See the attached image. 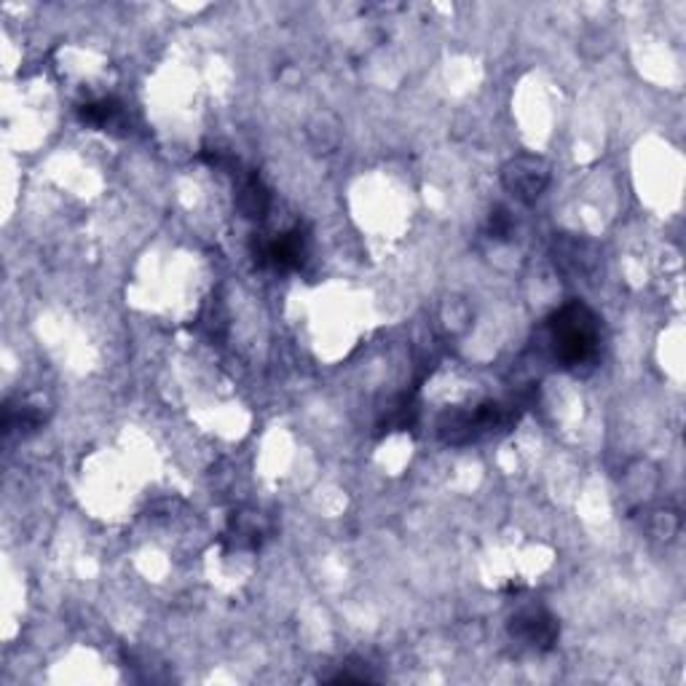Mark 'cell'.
Listing matches in <instances>:
<instances>
[{
    "label": "cell",
    "instance_id": "1",
    "mask_svg": "<svg viewBox=\"0 0 686 686\" xmlns=\"http://www.w3.org/2000/svg\"><path fill=\"white\" fill-rule=\"evenodd\" d=\"M547 339H550L552 357L565 370H580L598 357L601 322L580 300H571L563 309L547 319Z\"/></svg>",
    "mask_w": 686,
    "mask_h": 686
},
{
    "label": "cell",
    "instance_id": "2",
    "mask_svg": "<svg viewBox=\"0 0 686 686\" xmlns=\"http://www.w3.org/2000/svg\"><path fill=\"white\" fill-rule=\"evenodd\" d=\"M504 421H507V416H504V408L499 405V402H483V405H478L475 411L443 413L437 430H441V437L445 443L465 445L478 441L485 432L499 430Z\"/></svg>",
    "mask_w": 686,
    "mask_h": 686
},
{
    "label": "cell",
    "instance_id": "3",
    "mask_svg": "<svg viewBox=\"0 0 686 686\" xmlns=\"http://www.w3.org/2000/svg\"><path fill=\"white\" fill-rule=\"evenodd\" d=\"M550 161L537 153H517L502 167V185L521 204H534L550 185Z\"/></svg>",
    "mask_w": 686,
    "mask_h": 686
},
{
    "label": "cell",
    "instance_id": "4",
    "mask_svg": "<svg viewBox=\"0 0 686 686\" xmlns=\"http://www.w3.org/2000/svg\"><path fill=\"white\" fill-rule=\"evenodd\" d=\"M550 258L556 271L569 279H585L601 266V247L587 237L576 233H558L550 244Z\"/></svg>",
    "mask_w": 686,
    "mask_h": 686
},
{
    "label": "cell",
    "instance_id": "5",
    "mask_svg": "<svg viewBox=\"0 0 686 686\" xmlns=\"http://www.w3.org/2000/svg\"><path fill=\"white\" fill-rule=\"evenodd\" d=\"M507 630L515 641H521L528 649H537V652H547V649L556 647L558 636H561L558 619L541 606H526V609L515 611L510 617Z\"/></svg>",
    "mask_w": 686,
    "mask_h": 686
},
{
    "label": "cell",
    "instance_id": "6",
    "mask_svg": "<svg viewBox=\"0 0 686 686\" xmlns=\"http://www.w3.org/2000/svg\"><path fill=\"white\" fill-rule=\"evenodd\" d=\"M306 252H309V239H306V233L300 228H293L287 233H276L274 239H266V242H258L255 261L261 266L293 271L304 266Z\"/></svg>",
    "mask_w": 686,
    "mask_h": 686
},
{
    "label": "cell",
    "instance_id": "7",
    "mask_svg": "<svg viewBox=\"0 0 686 686\" xmlns=\"http://www.w3.org/2000/svg\"><path fill=\"white\" fill-rule=\"evenodd\" d=\"M237 209L247 220H263L271 207V194L258 172H237Z\"/></svg>",
    "mask_w": 686,
    "mask_h": 686
},
{
    "label": "cell",
    "instance_id": "8",
    "mask_svg": "<svg viewBox=\"0 0 686 686\" xmlns=\"http://www.w3.org/2000/svg\"><path fill=\"white\" fill-rule=\"evenodd\" d=\"M266 534H268V521H266V515H261L258 510L233 513L231 526H228V537L237 541V547H258Z\"/></svg>",
    "mask_w": 686,
    "mask_h": 686
},
{
    "label": "cell",
    "instance_id": "9",
    "mask_svg": "<svg viewBox=\"0 0 686 686\" xmlns=\"http://www.w3.org/2000/svg\"><path fill=\"white\" fill-rule=\"evenodd\" d=\"M81 122L89 126H98V129H116L124 124V105L113 98H102L94 102L81 105Z\"/></svg>",
    "mask_w": 686,
    "mask_h": 686
},
{
    "label": "cell",
    "instance_id": "10",
    "mask_svg": "<svg viewBox=\"0 0 686 686\" xmlns=\"http://www.w3.org/2000/svg\"><path fill=\"white\" fill-rule=\"evenodd\" d=\"M46 421V413L41 411V405H30V402H20V405H5V419H3V430L5 435H11L14 430H20L22 435L25 432H35L41 424Z\"/></svg>",
    "mask_w": 686,
    "mask_h": 686
},
{
    "label": "cell",
    "instance_id": "11",
    "mask_svg": "<svg viewBox=\"0 0 686 686\" xmlns=\"http://www.w3.org/2000/svg\"><path fill=\"white\" fill-rule=\"evenodd\" d=\"M678 528H682V521H678V515L673 513V510H665V513H654L652 534L658 539L671 541L678 534Z\"/></svg>",
    "mask_w": 686,
    "mask_h": 686
},
{
    "label": "cell",
    "instance_id": "12",
    "mask_svg": "<svg viewBox=\"0 0 686 686\" xmlns=\"http://www.w3.org/2000/svg\"><path fill=\"white\" fill-rule=\"evenodd\" d=\"M513 228H515V220L513 215H510L507 207H496L491 213L489 218V231L493 239H510L513 237Z\"/></svg>",
    "mask_w": 686,
    "mask_h": 686
}]
</instances>
